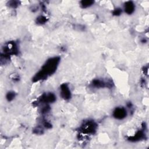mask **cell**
Listing matches in <instances>:
<instances>
[{
  "label": "cell",
  "mask_w": 149,
  "mask_h": 149,
  "mask_svg": "<svg viewBox=\"0 0 149 149\" xmlns=\"http://www.w3.org/2000/svg\"><path fill=\"white\" fill-rule=\"evenodd\" d=\"M60 61L58 56L53 57L48 59L43 65L41 69L34 76L33 80L37 81L41 80L46 79L48 76L52 74L55 71Z\"/></svg>",
  "instance_id": "6da1fadb"
},
{
  "label": "cell",
  "mask_w": 149,
  "mask_h": 149,
  "mask_svg": "<svg viewBox=\"0 0 149 149\" xmlns=\"http://www.w3.org/2000/svg\"><path fill=\"white\" fill-rule=\"evenodd\" d=\"M97 125L95 122L93 120H88L84 122L81 125L80 129L83 133L87 134H94L96 131Z\"/></svg>",
  "instance_id": "7a4b0ae2"
},
{
  "label": "cell",
  "mask_w": 149,
  "mask_h": 149,
  "mask_svg": "<svg viewBox=\"0 0 149 149\" xmlns=\"http://www.w3.org/2000/svg\"><path fill=\"white\" fill-rule=\"evenodd\" d=\"M3 54L9 56V55H16L18 53V49L16 43L13 41L7 42L3 47Z\"/></svg>",
  "instance_id": "3957f363"
},
{
  "label": "cell",
  "mask_w": 149,
  "mask_h": 149,
  "mask_svg": "<svg viewBox=\"0 0 149 149\" xmlns=\"http://www.w3.org/2000/svg\"><path fill=\"white\" fill-rule=\"evenodd\" d=\"M56 96L52 93L43 94L37 100L38 104H46L52 103L56 100Z\"/></svg>",
  "instance_id": "277c9868"
},
{
  "label": "cell",
  "mask_w": 149,
  "mask_h": 149,
  "mask_svg": "<svg viewBox=\"0 0 149 149\" xmlns=\"http://www.w3.org/2000/svg\"><path fill=\"white\" fill-rule=\"evenodd\" d=\"M113 116L117 119H123L127 116V111L123 107H117L113 111Z\"/></svg>",
  "instance_id": "5b68a950"
},
{
  "label": "cell",
  "mask_w": 149,
  "mask_h": 149,
  "mask_svg": "<svg viewBox=\"0 0 149 149\" xmlns=\"http://www.w3.org/2000/svg\"><path fill=\"white\" fill-rule=\"evenodd\" d=\"M112 83L111 81H108L106 82L100 79H94L93 80L91 85L95 88H102V87H111L112 86Z\"/></svg>",
  "instance_id": "8992f818"
},
{
  "label": "cell",
  "mask_w": 149,
  "mask_h": 149,
  "mask_svg": "<svg viewBox=\"0 0 149 149\" xmlns=\"http://www.w3.org/2000/svg\"><path fill=\"white\" fill-rule=\"evenodd\" d=\"M61 90V97L66 100H69L71 97V92L68 87V85L66 83L61 84L60 87Z\"/></svg>",
  "instance_id": "52a82bcc"
},
{
  "label": "cell",
  "mask_w": 149,
  "mask_h": 149,
  "mask_svg": "<svg viewBox=\"0 0 149 149\" xmlns=\"http://www.w3.org/2000/svg\"><path fill=\"white\" fill-rule=\"evenodd\" d=\"M135 9L134 4L132 1H127L124 5V10L125 12L129 15L134 12Z\"/></svg>",
  "instance_id": "ba28073f"
},
{
  "label": "cell",
  "mask_w": 149,
  "mask_h": 149,
  "mask_svg": "<svg viewBox=\"0 0 149 149\" xmlns=\"http://www.w3.org/2000/svg\"><path fill=\"white\" fill-rule=\"evenodd\" d=\"M144 132L143 130H139L134 136L130 137L128 139V140L131 141H137L141 139H143L144 138Z\"/></svg>",
  "instance_id": "9c48e42d"
},
{
  "label": "cell",
  "mask_w": 149,
  "mask_h": 149,
  "mask_svg": "<svg viewBox=\"0 0 149 149\" xmlns=\"http://www.w3.org/2000/svg\"><path fill=\"white\" fill-rule=\"evenodd\" d=\"M94 3L93 1L91 0H86V1H81L80 2V5L82 8H87L88 7L91 6Z\"/></svg>",
  "instance_id": "30bf717a"
},
{
  "label": "cell",
  "mask_w": 149,
  "mask_h": 149,
  "mask_svg": "<svg viewBox=\"0 0 149 149\" xmlns=\"http://www.w3.org/2000/svg\"><path fill=\"white\" fill-rule=\"evenodd\" d=\"M47 19L44 16H40L36 19V23L38 24H44L47 22Z\"/></svg>",
  "instance_id": "8fae6325"
},
{
  "label": "cell",
  "mask_w": 149,
  "mask_h": 149,
  "mask_svg": "<svg viewBox=\"0 0 149 149\" xmlns=\"http://www.w3.org/2000/svg\"><path fill=\"white\" fill-rule=\"evenodd\" d=\"M15 97V93L14 91H9L6 95V98L8 101H12Z\"/></svg>",
  "instance_id": "7c38bea8"
},
{
  "label": "cell",
  "mask_w": 149,
  "mask_h": 149,
  "mask_svg": "<svg viewBox=\"0 0 149 149\" xmlns=\"http://www.w3.org/2000/svg\"><path fill=\"white\" fill-rule=\"evenodd\" d=\"M9 5V6L12 8H15L16 7L18 6L19 4V2L17 1H9L8 3Z\"/></svg>",
  "instance_id": "4fadbf2b"
},
{
  "label": "cell",
  "mask_w": 149,
  "mask_h": 149,
  "mask_svg": "<svg viewBox=\"0 0 149 149\" xmlns=\"http://www.w3.org/2000/svg\"><path fill=\"white\" fill-rule=\"evenodd\" d=\"M50 110V107L48 104H46V105H45L44 107H43L41 109V113L44 114V113H46L47 112H48Z\"/></svg>",
  "instance_id": "5bb4252c"
},
{
  "label": "cell",
  "mask_w": 149,
  "mask_h": 149,
  "mask_svg": "<svg viewBox=\"0 0 149 149\" xmlns=\"http://www.w3.org/2000/svg\"><path fill=\"white\" fill-rule=\"evenodd\" d=\"M121 13H122V9L120 8H116L113 11V15H115V16H119V15H120Z\"/></svg>",
  "instance_id": "9a60e30c"
}]
</instances>
